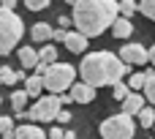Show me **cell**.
I'll use <instances>...</instances> for the list:
<instances>
[{
    "instance_id": "cell-1",
    "label": "cell",
    "mask_w": 155,
    "mask_h": 139,
    "mask_svg": "<svg viewBox=\"0 0 155 139\" xmlns=\"http://www.w3.org/2000/svg\"><path fill=\"white\" fill-rule=\"evenodd\" d=\"M120 16V3L117 0H79L74 5V27L84 38H98L112 22Z\"/></svg>"
},
{
    "instance_id": "cell-2",
    "label": "cell",
    "mask_w": 155,
    "mask_h": 139,
    "mask_svg": "<svg viewBox=\"0 0 155 139\" xmlns=\"http://www.w3.org/2000/svg\"><path fill=\"white\" fill-rule=\"evenodd\" d=\"M79 76L82 82L93 85V87H104V85H114L120 82L131 66H125L120 60V55H112V52H93V55H84L82 63H79Z\"/></svg>"
},
{
    "instance_id": "cell-3",
    "label": "cell",
    "mask_w": 155,
    "mask_h": 139,
    "mask_svg": "<svg viewBox=\"0 0 155 139\" xmlns=\"http://www.w3.org/2000/svg\"><path fill=\"white\" fill-rule=\"evenodd\" d=\"M22 33H25V25H22V19L14 14V8H3V5H0V57L8 55V52L19 44Z\"/></svg>"
},
{
    "instance_id": "cell-4",
    "label": "cell",
    "mask_w": 155,
    "mask_h": 139,
    "mask_svg": "<svg viewBox=\"0 0 155 139\" xmlns=\"http://www.w3.org/2000/svg\"><path fill=\"white\" fill-rule=\"evenodd\" d=\"M76 74L79 71L74 66H68V63H52V66H46V71L41 74V79H44V87L49 93H63V90H68L74 85Z\"/></svg>"
},
{
    "instance_id": "cell-5",
    "label": "cell",
    "mask_w": 155,
    "mask_h": 139,
    "mask_svg": "<svg viewBox=\"0 0 155 139\" xmlns=\"http://www.w3.org/2000/svg\"><path fill=\"white\" fill-rule=\"evenodd\" d=\"M134 120H131V115H125V112H120V115H112V117H106L104 123H101V137L104 139H131L134 137Z\"/></svg>"
},
{
    "instance_id": "cell-6",
    "label": "cell",
    "mask_w": 155,
    "mask_h": 139,
    "mask_svg": "<svg viewBox=\"0 0 155 139\" xmlns=\"http://www.w3.org/2000/svg\"><path fill=\"white\" fill-rule=\"evenodd\" d=\"M60 98L57 96H41L35 98V104L27 109V120H35V123H49V120H57V112H60Z\"/></svg>"
},
{
    "instance_id": "cell-7",
    "label": "cell",
    "mask_w": 155,
    "mask_h": 139,
    "mask_svg": "<svg viewBox=\"0 0 155 139\" xmlns=\"http://www.w3.org/2000/svg\"><path fill=\"white\" fill-rule=\"evenodd\" d=\"M120 60H123L125 66H144V63L150 60V49H147V46H142L139 41L125 44V46L120 49Z\"/></svg>"
},
{
    "instance_id": "cell-8",
    "label": "cell",
    "mask_w": 155,
    "mask_h": 139,
    "mask_svg": "<svg viewBox=\"0 0 155 139\" xmlns=\"http://www.w3.org/2000/svg\"><path fill=\"white\" fill-rule=\"evenodd\" d=\"M63 44H65V49L74 52V55H82V52L87 49V38H84L79 30H68L65 38H63Z\"/></svg>"
},
{
    "instance_id": "cell-9",
    "label": "cell",
    "mask_w": 155,
    "mask_h": 139,
    "mask_svg": "<svg viewBox=\"0 0 155 139\" xmlns=\"http://www.w3.org/2000/svg\"><path fill=\"white\" fill-rule=\"evenodd\" d=\"M71 96H74L76 104H90L95 98V87L87 85V82H76V85H71Z\"/></svg>"
},
{
    "instance_id": "cell-10",
    "label": "cell",
    "mask_w": 155,
    "mask_h": 139,
    "mask_svg": "<svg viewBox=\"0 0 155 139\" xmlns=\"http://www.w3.org/2000/svg\"><path fill=\"white\" fill-rule=\"evenodd\" d=\"M144 104H147L144 93H134V90H131V93H128V98L123 101V112H125V115H139Z\"/></svg>"
},
{
    "instance_id": "cell-11",
    "label": "cell",
    "mask_w": 155,
    "mask_h": 139,
    "mask_svg": "<svg viewBox=\"0 0 155 139\" xmlns=\"http://www.w3.org/2000/svg\"><path fill=\"white\" fill-rule=\"evenodd\" d=\"M112 36H114V38H128V36H134V22H131L128 16H117V19L112 22Z\"/></svg>"
},
{
    "instance_id": "cell-12",
    "label": "cell",
    "mask_w": 155,
    "mask_h": 139,
    "mask_svg": "<svg viewBox=\"0 0 155 139\" xmlns=\"http://www.w3.org/2000/svg\"><path fill=\"white\" fill-rule=\"evenodd\" d=\"M52 30H54V27H49L46 22H35V25L30 27V38H33L35 44H46V41H52Z\"/></svg>"
},
{
    "instance_id": "cell-13",
    "label": "cell",
    "mask_w": 155,
    "mask_h": 139,
    "mask_svg": "<svg viewBox=\"0 0 155 139\" xmlns=\"http://www.w3.org/2000/svg\"><path fill=\"white\" fill-rule=\"evenodd\" d=\"M19 63L25 66V71H33V68L38 66V49H33V46H22V49H19Z\"/></svg>"
},
{
    "instance_id": "cell-14",
    "label": "cell",
    "mask_w": 155,
    "mask_h": 139,
    "mask_svg": "<svg viewBox=\"0 0 155 139\" xmlns=\"http://www.w3.org/2000/svg\"><path fill=\"white\" fill-rule=\"evenodd\" d=\"M41 90H44L41 74H33V76L25 79V93H27V98H41Z\"/></svg>"
},
{
    "instance_id": "cell-15",
    "label": "cell",
    "mask_w": 155,
    "mask_h": 139,
    "mask_svg": "<svg viewBox=\"0 0 155 139\" xmlns=\"http://www.w3.org/2000/svg\"><path fill=\"white\" fill-rule=\"evenodd\" d=\"M25 104H27V93H25V90H14V93H11V107H14V115H16V117H27Z\"/></svg>"
},
{
    "instance_id": "cell-16",
    "label": "cell",
    "mask_w": 155,
    "mask_h": 139,
    "mask_svg": "<svg viewBox=\"0 0 155 139\" xmlns=\"http://www.w3.org/2000/svg\"><path fill=\"white\" fill-rule=\"evenodd\" d=\"M14 134H16V139H46V134H44L38 126H27V123H25V126H19Z\"/></svg>"
},
{
    "instance_id": "cell-17",
    "label": "cell",
    "mask_w": 155,
    "mask_h": 139,
    "mask_svg": "<svg viewBox=\"0 0 155 139\" xmlns=\"http://www.w3.org/2000/svg\"><path fill=\"white\" fill-rule=\"evenodd\" d=\"M57 52H60V49H57L54 44H49V41H46V46H44V49H38V63H46V66L57 63Z\"/></svg>"
},
{
    "instance_id": "cell-18",
    "label": "cell",
    "mask_w": 155,
    "mask_h": 139,
    "mask_svg": "<svg viewBox=\"0 0 155 139\" xmlns=\"http://www.w3.org/2000/svg\"><path fill=\"white\" fill-rule=\"evenodd\" d=\"M139 126L142 128H153L155 126V107L153 104H144L142 112H139Z\"/></svg>"
},
{
    "instance_id": "cell-19",
    "label": "cell",
    "mask_w": 155,
    "mask_h": 139,
    "mask_svg": "<svg viewBox=\"0 0 155 139\" xmlns=\"http://www.w3.org/2000/svg\"><path fill=\"white\" fill-rule=\"evenodd\" d=\"M147 74V82H144V98H147V104H153L155 107V71H144Z\"/></svg>"
},
{
    "instance_id": "cell-20",
    "label": "cell",
    "mask_w": 155,
    "mask_h": 139,
    "mask_svg": "<svg viewBox=\"0 0 155 139\" xmlns=\"http://www.w3.org/2000/svg\"><path fill=\"white\" fill-rule=\"evenodd\" d=\"M14 131H16V128H14L11 115H0V134H3V139H16Z\"/></svg>"
},
{
    "instance_id": "cell-21",
    "label": "cell",
    "mask_w": 155,
    "mask_h": 139,
    "mask_svg": "<svg viewBox=\"0 0 155 139\" xmlns=\"http://www.w3.org/2000/svg\"><path fill=\"white\" fill-rule=\"evenodd\" d=\"M144 82H147V74H142V71H134V74L128 76V87H131L134 93L144 90Z\"/></svg>"
},
{
    "instance_id": "cell-22",
    "label": "cell",
    "mask_w": 155,
    "mask_h": 139,
    "mask_svg": "<svg viewBox=\"0 0 155 139\" xmlns=\"http://www.w3.org/2000/svg\"><path fill=\"white\" fill-rule=\"evenodd\" d=\"M128 93H131L128 82H123V79H120V82H114V85H112V96H114L117 101H125V98H128Z\"/></svg>"
},
{
    "instance_id": "cell-23",
    "label": "cell",
    "mask_w": 155,
    "mask_h": 139,
    "mask_svg": "<svg viewBox=\"0 0 155 139\" xmlns=\"http://www.w3.org/2000/svg\"><path fill=\"white\" fill-rule=\"evenodd\" d=\"M139 11V0H120V16H134Z\"/></svg>"
},
{
    "instance_id": "cell-24",
    "label": "cell",
    "mask_w": 155,
    "mask_h": 139,
    "mask_svg": "<svg viewBox=\"0 0 155 139\" xmlns=\"http://www.w3.org/2000/svg\"><path fill=\"white\" fill-rule=\"evenodd\" d=\"M0 76H3V85H16V82H19V74H16L14 68H8V66L0 68Z\"/></svg>"
},
{
    "instance_id": "cell-25",
    "label": "cell",
    "mask_w": 155,
    "mask_h": 139,
    "mask_svg": "<svg viewBox=\"0 0 155 139\" xmlns=\"http://www.w3.org/2000/svg\"><path fill=\"white\" fill-rule=\"evenodd\" d=\"M139 11L147 19H155V0H139Z\"/></svg>"
},
{
    "instance_id": "cell-26",
    "label": "cell",
    "mask_w": 155,
    "mask_h": 139,
    "mask_svg": "<svg viewBox=\"0 0 155 139\" xmlns=\"http://www.w3.org/2000/svg\"><path fill=\"white\" fill-rule=\"evenodd\" d=\"M25 5H27L30 11H44V8L52 5V0H25Z\"/></svg>"
},
{
    "instance_id": "cell-27",
    "label": "cell",
    "mask_w": 155,
    "mask_h": 139,
    "mask_svg": "<svg viewBox=\"0 0 155 139\" xmlns=\"http://www.w3.org/2000/svg\"><path fill=\"white\" fill-rule=\"evenodd\" d=\"M71 117H74L71 109H60V112H57V123H71Z\"/></svg>"
},
{
    "instance_id": "cell-28",
    "label": "cell",
    "mask_w": 155,
    "mask_h": 139,
    "mask_svg": "<svg viewBox=\"0 0 155 139\" xmlns=\"http://www.w3.org/2000/svg\"><path fill=\"white\" fill-rule=\"evenodd\" d=\"M65 33H68V30H63V27H54V30H52V41H63V38H65Z\"/></svg>"
},
{
    "instance_id": "cell-29",
    "label": "cell",
    "mask_w": 155,
    "mask_h": 139,
    "mask_svg": "<svg viewBox=\"0 0 155 139\" xmlns=\"http://www.w3.org/2000/svg\"><path fill=\"white\" fill-rule=\"evenodd\" d=\"M57 98H60V107H68V104L74 101V96H71V93H60Z\"/></svg>"
},
{
    "instance_id": "cell-30",
    "label": "cell",
    "mask_w": 155,
    "mask_h": 139,
    "mask_svg": "<svg viewBox=\"0 0 155 139\" xmlns=\"http://www.w3.org/2000/svg\"><path fill=\"white\" fill-rule=\"evenodd\" d=\"M63 134H65V131H63V128H57V126H54V128H52V131H49V139H63Z\"/></svg>"
},
{
    "instance_id": "cell-31",
    "label": "cell",
    "mask_w": 155,
    "mask_h": 139,
    "mask_svg": "<svg viewBox=\"0 0 155 139\" xmlns=\"http://www.w3.org/2000/svg\"><path fill=\"white\" fill-rule=\"evenodd\" d=\"M57 22H60V27H71V25H74V19H68V16H65V14H63V16H60V19H57Z\"/></svg>"
},
{
    "instance_id": "cell-32",
    "label": "cell",
    "mask_w": 155,
    "mask_h": 139,
    "mask_svg": "<svg viewBox=\"0 0 155 139\" xmlns=\"http://www.w3.org/2000/svg\"><path fill=\"white\" fill-rule=\"evenodd\" d=\"M63 139H79V134H76V131H74V128H68V131H65V134H63Z\"/></svg>"
},
{
    "instance_id": "cell-33",
    "label": "cell",
    "mask_w": 155,
    "mask_h": 139,
    "mask_svg": "<svg viewBox=\"0 0 155 139\" xmlns=\"http://www.w3.org/2000/svg\"><path fill=\"white\" fill-rule=\"evenodd\" d=\"M16 5V0H3V8H14Z\"/></svg>"
},
{
    "instance_id": "cell-34",
    "label": "cell",
    "mask_w": 155,
    "mask_h": 139,
    "mask_svg": "<svg viewBox=\"0 0 155 139\" xmlns=\"http://www.w3.org/2000/svg\"><path fill=\"white\" fill-rule=\"evenodd\" d=\"M150 63H153V66H155V46H153V49H150Z\"/></svg>"
},
{
    "instance_id": "cell-35",
    "label": "cell",
    "mask_w": 155,
    "mask_h": 139,
    "mask_svg": "<svg viewBox=\"0 0 155 139\" xmlns=\"http://www.w3.org/2000/svg\"><path fill=\"white\" fill-rule=\"evenodd\" d=\"M65 3H71V5H76V3H79V0H65Z\"/></svg>"
},
{
    "instance_id": "cell-36",
    "label": "cell",
    "mask_w": 155,
    "mask_h": 139,
    "mask_svg": "<svg viewBox=\"0 0 155 139\" xmlns=\"http://www.w3.org/2000/svg\"><path fill=\"white\" fill-rule=\"evenodd\" d=\"M0 85H3V76H0Z\"/></svg>"
},
{
    "instance_id": "cell-37",
    "label": "cell",
    "mask_w": 155,
    "mask_h": 139,
    "mask_svg": "<svg viewBox=\"0 0 155 139\" xmlns=\"http://www.w3.org/2000/svg\"><path fill=\"white\" fill-rule=\"evenodd\" d=\"M0 104H3V96H0Z\"/></svg>"
},
{
    "instance_id": "cell-38",
    "label": "cell",
    "mask_w": 155,
    "mask_h": 139,
    "mask_svg": "<svg viewBox=\"0 0 155 139\" xmlns=\"http://www.w3.org/2000/svg\"><path fill=\"white\" fill-rule=\"evenodd\" d=\"M153 139H155V137H153Z\"/></svg>"
}]
</instances>
